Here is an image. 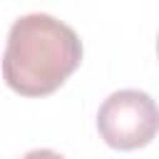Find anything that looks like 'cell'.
<instances>
[{"label":"cell","mask_w":159,"mask_h":159,"mask_svg":"<svg viewBox=\"0 0 159 159\" xmlns=\"http://www.w3.org/2000/svg\"><path fill=\"white\" fill-rule=\"evenodd\" d=\"M77 32L52 15L32 12L12 22L2 52V80L22 97H45L80 67Z\"/></svg>","instance_id":"obj_1"},{"label":"cell","mask_w":159,"mask_h":159,"mask_svg":"<svg viewBox=\"0 0 159 159\" xmlns=\"http://www.w3.org/2000/svg\"><path fill=\"white\" fill-rule=\"evenodd\" d=\"M99 137L112 149H139L147 147L159 132V107L139 89L112 92L97 112Z\"/></svg>","instance_id":"obj_2"},{"label":"cell","mask_w":159,"mask_h":159,"mask_svg":"<svg viewBox=\"0 0 159 159\" xmlns=\"http://www.w3.org/2000/svg\"><path fill=\"white\" fill-rule=\"evenodd\" d=\"M22 159H65V157L57 154V152H52V149H32V152H27Z\"/></svg>","instance_id":"obj_3"},{"label":"cell","mask_w":159,"mask_h":159,"mask_svg":"<svg viewBox=\"0 0 159 159\" xmlns=\"http://www.w3.org/2000/svg\"><path fill=\"white\" fill-rule=\"evenodd\" d=\"M157 52H159V37H157Z\"/></svg>","instance_id":"obj_4"}]
</instances>
